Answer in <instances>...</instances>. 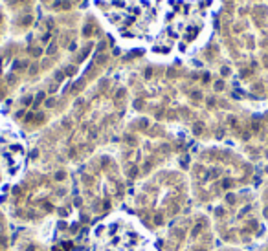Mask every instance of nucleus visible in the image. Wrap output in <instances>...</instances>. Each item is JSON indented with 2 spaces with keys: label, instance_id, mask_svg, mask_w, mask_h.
Returning a JSON list of instances; mask_svg holds the SVG:
<instances>
[{
  "label": "nucleus",
  "instance_id": "obj_2",
  "mask_svg": "<svg viewBox=\"0 0 268 251\" xmlns=\"http://www.w3.org/2000/svg\"><path fill=\"white\" fill-rule=\"evenodd\" d=\"M79 251H154V248L134 220L112 216L92 231Z\"/></svg>",
  "mask_w": 268,
  "mask_h": 251
},
{
  "label": "nucleus",
  "instance_id": "obj_3",
  "mask_svg": "<svg viewBox=\"0 0 268 251\" xmlns=\"http://www.w3.org/2000/svg\"><path fill=\"white\" fill-rule=\"evenodd\" d=\"M24 161V143L17 128L0 114V194L18 176Z\"/></svg>",
  "mask_w": 268,
  "mask_h": 251
},
{
  "label": "nucleus",
  "instance_id": "obj_1",
  "mask_svg": "<svg viewBox=\"0 0 268 251\" xmlns=\"http://www.w3.org/2000/svg\"><path fill=\"white\" fill-rule=\"evenodd\" d=\"M92 4L120 41L169 55L186 52L197 41L211 0H92Z\"/></svg>",
  "mask_w": 268,
  "mask_h": 251
}]
</instances>
